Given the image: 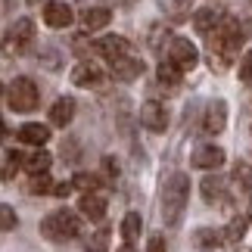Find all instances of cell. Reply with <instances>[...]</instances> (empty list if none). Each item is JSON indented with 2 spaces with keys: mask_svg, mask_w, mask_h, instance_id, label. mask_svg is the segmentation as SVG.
<instances>
[{
  "mask_svg": "<svg viewBox=\"0 0 252 252\" xmlns=\"http://www.w3.org/2000/svg\"><path fill=\"white\" fill-rule=\"evenodd\" d=\"M246 224H249V218H234V221L227 224V230H224V240H227V243H237V240H243Z\"/></svg>",
  "mask_w": 252,
  "mask_h": 252,
  "instance_id": "25",
  "label": "cell"
},
{
  "mask_svg": "<svg viewBox=\"0 0 252 252\" xmlns=\"http://www.w3.org/2000/svg\"><path fill=\"white\" fill-rule=\"evenodd\" d=\"M72 6L69 3H60V0H50V3L44 6V22L50 25V28H69L72 25Z\"/></svg>",
  "mask_w": 252,
  "mask_h": 252,
  "instance_id": "9",
  "label": "cell"
},
{
  "mask_svg": "<svg viewBox=\"0 0 252 252\" xmlns=\"http://www.w3.org/2000/svg\"><path fill=\"white\" fill-rule=\"evenodd\" d=\"M28 3H32V6H37V3H44V6H47V3H50V0H28Z\"/></svg>",
  "mask_w": 252,
  "mask_h": 252,
  "instance_id": "36",
  "label": "cell"
},
{
  "mask_svg": "<svg viewBox=\"0 0 252 252\" xmlns=\"http://www.w3.org/2000/svg\"><path fill=\"white\" fill-rule=\"evenodd\" d=\"M22 165L32 171V174H47V168H50V153L37 150V153H32V156L22 159Z\"/></svg>",
  "mask_w": 252,
  "mask_h": 252,
  "instance_id": "22",
  "label": "cell"
},
{
  "mask_svg": "<svg viewBox=\"0 0 252 252\" xmlns=\"http://www.w3.org/2000/svg\"><path fill=\"white\" fill-rule=\"evenodd\" d=\"M193 243L196 246H221L224 243V234H221V230H212V227H202V230H196Z\"/></svg>",
  "mask_w": 252,
  "mask_h": 252,
  "instance_id": "23",
  "label": "cell"
},
{
  "mask_svg": "<svg viewBox=\"0 0 252 252\" xmlns=\"http://www.w3.org/2000/svg\"><path fill=\"white\" fill-rule=\"evenodd\" d=\"M53 181L47 178V174H32V181H28V193H34V196H44V193H53Z\"/></svg>",
  "mask_w": 252,
  "mask_h": 252,
  "instance_id": "24",
  "label": "cell"
},
{
  "mask_svg": "<svg viewBox=\"0 0 252 252\" xmlns=\"http://www.w3.org/2000/svg\"><path fill=\"white\" fill-rule=\"evenodd\" d=\"M0 215H3V221H0V224H3V230H13V227H16V215H13V209H9V206L0 209Z\"/></svg>",
  "mask_w": 252,
  "mask_h": 252,
  "instance_id": "32",
  "label": "cell"
},
{
  "mask_svg": "<svg viewBox=\"0 0 252 252\" xmlns=\"http://www.w3.org/2000/svg\"><path fill=\"white\" fill-rule=\"evenodd\" d=\"M199 187H202V199H206V202H224V187H227L224 178H218V174L212 178V174H209Z\"/></svg>",
  "mask_w": 252,
  "mask_h": 252,
  "instance_id": "19",
  "label": "cell"
},
{
  "mask_svg": "<svg viewBox=\"0 0 252 252\" xmlns=\"http://www.w3.org/2000/svg\"><path fill=\"white\" fill-rule=\"evenodd\" d=\"M221 9H215V6H202V9H196V16H193V28H196L199 34H212L218 28V22H221Z\"/></svg>",
  "mask_w": 252,
  "mask_h": 252,
  "instance_id": "13",
  "label": "cell"
},
{
  "mask_svg": "<svg viewBox=\"0 0 252 252\" xmlns=\"http://www.w3.org/2000/svg\"><path fill=\"white\" fill-rule=\"evenodd\" d=\"M187 199H190V178L184 171H174L165 181V187H162V221L168 227H174L181 221Z\"/></svg>",
  "mask_w": 252,
  "mask_h": 252,
  "instance_id": "2",
  "label": "cell"
},
{
  "mask_svg": "<svg viewBox=\"0 0 252 252\" xmlns=\"http://www.w3.org/2000/svg\"><path fill=\"white\" fill-rule=\"evenodd\" d=\"M156 78H159L162 87H178V84H181V69H178L171 60H162L159 69H156Z\"/></svg>",
  "mask_w": 252,
  "mask_h": 252,
  "instance_id": "20",
  "label": "cell"
},
{
  "mask_svg": "<svg viewBox=\"0 0 252 252\" xmlns=\"http://www.w3.org/2000/svg\"><path fill=\"white\" fill-rule=\"evenodd\" d=\"M37 100H41V94H37V84L32 78H13V81L6 84V103H9V109L32 112V109H37Z\"/></svg>",
  "mask_w": 252,
  "mask_h": 252,
  "instance_id": "4",
  "label": "cell"
},
{
  "mask_svg": "<svg viewBox=\"0 0 252 252\" xmlns=\"http://www.w3.org/2000/svg\"><path fill=\"white\" fill-rule=\"evenodd\" d=\"M168 60L178 65L181 72H187V69H193V65L199 63V50L187 41V37H171V44H168Z\"/></svg>",
  "mask_w": 252,
  "mask_h": 252,
  "instance_id": "5",
  "label": "cell"
},
{
  "mask_svg": "<svg viewBox=\"0 0 252 252\" xmlns=\"http://www.w3.org/2000/svg\"><path fill=\"white\" fill-rule=\"evenodd\" d=\"M106 78H103V72L96 69L94 63H81V65H75V72H72V84H78V87H100Z\"/></svg>",
  "mask_w": 252,
  "mask_h": 252,
  "instance_id": "14",
  "label": "cell"
},
{
  "mask_svg": "<svg viewBox=\"0 0 252 252\" xmlns=\"http://www.w3.org/2000/svg\"><path fill=\"white\" fill-rule=\"evenodd\" d=\"M140 230H143V218L137 215V212H128L122 221V237L128 240V243H134V240L140 237Z\"/></svg>",
  "mask_w": 252,
  "mask_h": 252,
  "instance_id": "21",
  "label": "cell"
},
{
  "mask_svg": "<svg viewBox=\"0 0 252 252\" xmlns=\"http://www.w3.org/2000/svg\"><path fill=\"white\" fill-rule=\"evenodd\" d=\"M109 22H112V13L106 6H91V9H84V13H81L84 32H100V28H106Z\"/></svg>",
  "mask_w": 252,
  "mask_h": 252,
  "instance_id": "15",
  "label": "cell"
},
{
  "mask_svg": "<svg viewBox=\"0 0 252 252\" xmlns=\"http://www.w3.org/2000/svg\"><path fill=\"white\" fill-rule=\"evenodd\" d=\"M103 171H106V178H119V162H115L112 156H106L103 159Z\"/></svg>",
  "mask_w": 252,
  "mask_h": 252,
  "instance_id": "33",
  "label": "cell"
},
{
  "mask_svg": "<svg viewBox=\"0 0 252 252\" xmlns=\"http://www.w3.org/2000/svg\"><path fill=\"white\" fill-rule=\"evenodd\" d=\"M19 140L22 143H32V147H44L47 140H50V131L44 128V125H22V128H19V134H16Z\"/></svg>",
  "mask_w": 252,
  "mask_h": 252,
  "instance_id": "17",
  "label": "cell"
},
{
  "mask_svg": "<svg viewBox=\"0 0 252 252\" xmlns=\"http://www.w3.org/2000/svg\"><path fill=\"white\" fill-rule=\"evenodd\" d=\"M106 249H109V230H96V234L91 237V243H87V249L84 252H106Z\"/></svg>",
  "mask_w": 252,
  "mask_h": 252,
  "instance_id": "27",
  "label": "cell"
},
{
  "mask_svg": "<svg viewBox=\"0 0 252 252\" xmlns=\"http://www.w3.org/2000/svg\"><path fill=\"white\" fill-rule=\"evenodd\" d=\"M140 125H143L147 131H153V134H162V131L168 128V112H165V106L156 103V100L143 103V106H140Z\"/></svg>",
  "mask_w": 252,
  "mask_h": 252,
  "instance_id": "6",
  "label": "cell"
},
{
  "mask_svg": "<svg viewBox=\"0 0 252 252\" xmlns=\"http://www.w3.org/2000/svg\"><path fill=\"white\" fill-rule=\"evenodd\" d=\"M75 187H81L84 193H96V184H100V178L96 174H75Z\"/></svg>",
  "mask_w": 252,
  "mask_h": 252,
  "instance_id": "29",
  "label": "cell"
},
{
  "mask_svg": "<svg viewBox=\"0 0 252 252\" xmlns=\"http://www.w3.org/2000/svg\"><path fill=\"white\" fill-rule=\"evenodd\" d=\"M81 215L91 218V221H103L106 218V196L103 193H84L81 202H78Z\"/></svg>",
  "mask_w": 252,
  "mask_h": 252,
  "instance_id": "12",
  "label": "cell"
},
{
  "mask_svg": "<svg viewBox=\"0 0 252 252\" xmlns=\"http://www.w3.org/2000/svg\"><path fill=\"white\" fill-rule=\"evenodd\" d=\"M72 119H75V100L72 96H60V100L53 103V109H50V122L56 128H65Z\"/></svg>",
  "mask_w": 252,
  "mask_h": 252,
  "instance_id": "16",
  "label": "cell"
},
{
  "mask_svg": "<svg viewBox=\"0 0 252 252\" xmlns=\"http://www.w3.org/2000/svg\"><path fill=\"white\" fill-rule=\"evenodd\" d=\"M115 252H134V249L131 246H122V249H115Z\"/></svg>",
  "mask_w": 252,
  "mask_h": 252,
  "instance_id": "37",
  "label": "cell"
},
{
  "mask_svg": "<svg viewBox=\"0 0 252 252\" xmlns=\"http://www.w3.org/2000/svg\"><path fill=\"white\" fill-rule=\"evenodd\" d=\"M224 125H227V103L224 100L209 103L206 119H202V131H206V134H221V131H224Z\"/></svg>",
  "mask_w": 252,
  "mask_h": 252,
  "instance_id": "10",
  "label": "cell"
},
{
  "mask_svg": "<svg viewBox=\"0 0 252 252\" xmlns=\"http://www.w3.org/2000/svg\"><path fill=\"white\" fill-rule=\"evenodd\" d=\"M246 34H243V25L237 22L234 16H224L218 22V28L209 34V56H212V69L215 72H224L234 65L240 47H243Z\"/></svg>",
  "mask_w": 252,
  "mask_h": 252,
  "instance_id": "1",
  "label": "cell"
},
{
  "mask_svg": "<svg viewBox=\"0 0 252 252\" xmlns=\"http://www.w3.org/2000/svg\"><path fill=\"white\" fill-rule=\"evenodd\" d=\"M193 165L196 168H221L224 165V150L215 147V143H206L193 153Z\"/></svg>",
  "mask_w": 252,
  "mask_h": 252,
  "instance_id": "11",
  "label": "cell"
},
{
  "mask_svg": "<svg viewBox=\"0 0 252 252\" xmlns=\"http://www.w3.org/2000/svg\"><path fill=\"white\" fill-rule=\"evenodd\" d=\"M147 252H165V240H162V237H150Z\"/></svg>",
  "mask_w": 252,
  "mask_h": 252,
  "instance_id": "34",
  "label": "cell"
},
{
  "mask_svg": "<svg viewBox=\"0 0 252 252\" xmlns=\"http://www.w3.org/2000/svg\"><path fill=\"white\" fill-rule=\"evenodd\" d=\"M234 181H237L246 193H252V165H246V162H237V168H234Z\"/></svg>",
  "mask_w": 252,
  "mask_h": 252,
  "instance_id": "26",
  "label": "cell"
},
{
  "mask_svg": "<svg viewBox=\"0 0 252 252\" xmlns=\"http://www.w3.org/2000/svg\"><path fill=\"white\" fill-rule=\"evenodd\" d=\"M190 6H193V0H174V6H171V19H174V22H184V19L190 16V13H187Z\"/></svg>",
  "mask_w": 252,
  "mask_h": 252,
  "instance_id": "30",
  "label": "cell"
},
{
  "mask_svg": "<svg viewBox=\"0 0 252 252\" xmlns=\"http://www.w3.org/2000/svg\"><path fill=\"white\" fill-rule=\"evenodd\" d=\"M240 81L243 84H252V50L240 60Z\"/></svg>",
  "mask_w": 252,
  "mask_h": 252,
  "instance_id": "31",
  "label": "cell"
},
{
  "mask_svg": "<svg viewBox=\"0 0 252 252\" xmlns=\"http://www.w3.org/2000/svg\"><path fill=\"white\" fill-rule=\"evenodd\" d=\"M81 234V218L69 209H56L41 221V237H47L50 243H65Z\"/></svg>",
  "mask_w": 252,
  "mask_h": 252,
  "instance_id": "3",
  "label": "cell"
},
{
  "mask_svg": "<svg viewBox=\"0 0 252 252\" xmlns=\"http://www.w3.org/2000/svg\"><path fill=\"white\" fill-rule=\"evenodd\" d=\"M94 50L103 53L106 60H119V56L131 53V41H125V37H119V34H106V37H96L94 41Z\"/></svg>",
  "mask_w": 252,
  "mask_h": 252,
  "instance_id": "8",
  "label": "cell"
},
{
  "mask_svg": "<svg viewBox=\"0 0 252 252\" xmlns=\"http://www.w3.org/2000/svg\"><path fill=\"white\" fill-rule=\"evenodd\" d=\"M75 184H56V190H53V196H69Z\"/></svg>",
  "mask_w": 252,
  "mask_h": 252,
  "instance_id": "35",
  "label": "cell"
},
{
  "mask_svg": "<svg viewBox=\"0 0 252 252\" xmlns=\"http://www.w3.org/2000/svg\"><path fill=\"white\" fill-rule=\"evenodd\" d=\"M22 159L25 156H19V153H13V150H6V156H3V181H9L16 174V168L22 165Z\"/></svg>",
  "mask_w": 252,
  "mask_h": 252,
  "instance_id": "28",
  "label": "cell"
},
{
  "mask_svg": "<svg viewBox=\"0 0 252 252\" xmlns=\"http://www.w3.org/2000/svg\"><path fill=\"white\" fill-rule=\"evenodd\" d=\"M109 69L119 81H134V78H140V72H143V60L128 53V56H119V60H109Z\"/></svg>",
  "mask_w": 252,
  "mask_h": 252,
  "instance_id": "7",
  "label": "cell"
},
{
  "mask_svg": "<svg viewBox=\"0 0 252 252\" xmlns=\"http://www.w3.org/2000/svg\"><path fill=\"white\" fill-rule=\"evenodd\" d=\"M9 37L16 41L19 50H25V47L34 41V22L32 19H19V22L13 25V32H9Z\"/></svg>",
  "mask_w": 252,
  "mask_h": 252,
  "instance_id": "18",
  "label": "cell"
}]
</instances>
